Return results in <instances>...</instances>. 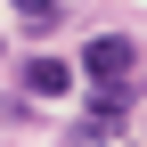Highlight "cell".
Listing matches in <instances>:
<instances>
[{
	"mask_svg": "<svg viewBox=\"0 0 147 147\" xmlns=\"http://www.w3.org/2000/svg\"><path fill=\"white\" fill-rule=\"evenodd\" d=\"M115 131H123V123H106V115H90V123H82V131H74L65 147H115Z\"/></svg>",
	"mask_w": 147,
	"mask_h": 147,
	"instance_id": "obj_3",
	"label": "cell"
},
{
	"mask_svg": "<svg viewBox=\"0 0 147 147\" xmlns=\"http://www.w3.org/2000/svg\"><path fill=\"white\" fill-rule=\"evenodd\" d=\"M16 82H25V98H65V90H74V65L65 57H25Z\"/></svg>",
	"mask_w": 147,
	"mask_h": 147,
	"instance_id": "obj_2",
	"label": "cell"
},
{
	"mask_svg": "<svg viewBox=\"0 0 147 147\" xmlns=\"http://www.w3.org/2000/svg\"><path fill=\"white\" fill-rule=\"evenodd\" d=\"M16 16H25L33 33H49V25H57V0H16Z\"/></svg>",
	"mask_w": 147,
	"mask_h": 147,
	"instance_id": "obj_4",
	"label": "cell"
},
{
	"mask_svg": "<svg viewBox=\"0 0 147 147\" xmlns=\"http://www.w3.org/2000/svg\"><path fill=\"white\" fill-rule=\"evenodd\" d=\"M82 74L90 82H123V74H131V41H123V33H98V41L82 49Z\"/></svg>",
	"mask_w": 147,
	"mask_h": 147,
	"instance_id": "obj_1",
	"label": "cell"
}]
</instances>
